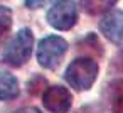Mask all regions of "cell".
<instances>
[{
    "label": "cell",
    "mask_w": 123,
    "mask_h": 113,
    "mask_svg": "<svg viewBox=\"0 0 123 113\" xmlns=\"http://www.w3.org/2000/svg\"><path fill=\"white\" fill-rule=\"evenodd\" d=\"M118 0H83V9L89 15H99L106 14L116 5Z\"/></svg>",
    "instance_id": "obj_8"
},
{
    "label": "cell",
    "mask_w": 123,
    "mask_h": 113,
    "mask_svg": "<svg viewBox=\"0 0 123 113\" xmlns=\"http://www.w3.org/2000/svg\"><path fill=\"white\" fill-rule=\"evenodd\" d=\"M12 113H42L39 108H36V106H25V108H20V110H15V111H12Z\"/></svg>",
    "instance_id": "obj_14"
},
{
    "label": "cell",
    "mask_w": 123,
    "mask_h": 113,
    "mask_svg": "<svg viewBox=\"0 0 123 113\" xmlns=\"http://www.w3.org/2000/svg\"><path fill=\"white\" fill-rule=\"evenodd\" d=\"M98 73H99L98 63L84 56V57H78L71 61V64L66 68L64 79L76 91H88L98 79Z\"/></svg>",
    "instance_id": "obj_1"
},
{
    "label": "cell",
    "mask_w": 123,
    "mask_h": 113,
    "mask_svg": "<svg viewBox=\"0 0 123 113\" xmlns=\"http://www.w3.org/2000/svg\"><path fill=\"white\" fill-rule=\"evenodd\" d=\"M68 42L61 36H47L39 41L37 46V61L44 69H56L66 52H68Z\"/></svg>",
    "instance_id": "obj_3"
},
{
    "label": "cell",
    "mask_w": 123,
    "mask_h": 113,
    "mask_svg": "<svg viewBox=\"0 0 123 113\" xmlns=\"http://www.w3.org/2000/svg\"><path fill=\"white\" fill-rule=\"evenodd\" d=\"M12 10L5 5H0V46L4 44L12 29Z\"/></svg>",
    "instance_id": "obj_10"
},
{
    "label": "cell",
    "mask_w": 123,
    "mask_h": 113,
    "mask_svg": "<svg viewBox=\"0 0 123 113\" xmlns=\"http://www.w3.org/2000/svg\"><path fill=\"white\" fill-rule=\"evenodd\" d=\"M99 31L110 42L123 46V10H108L99 20Z\"/></svg>",
    "instance_id": "obj_6"
},
{
    "label": "cell",
    "mask_w": 123,
    "mask_h": 113,
    "mask_svg": "<svg viewBox=\"0 0 123 113\" xmlns=\"http://www.w3.org/2000/svg\"><path fill=\"white\" fill-rule=\"evenodd\" d=\"M78 49L84 51L86 54H93V56H101L103 54V46H101L98 36L93 34V32H89L86 37H83L78 42Z\"/></svg>",
    "instance_id": "obj_9"
},
{
    "label": "cell",
    "mask_w": 123,
    "mask_h": 113,
    "mask_svg": "<svg viewBox=\"0 0 123 113\" xmlns=\"http://www.w3.org/2000/svg\"><path fill=\"white\" fill-rule=\"evenodd\" d=\"M51 2H54V0H24L25 7H27V9H32V10L42 9V7H46L47 4H51Z\"/></svg>",
    "instance_id": "obj_12"
},
{
    "label": "cell",
    "mask_w": 123,
    "mask_h": 113,
    "mask_svg": "<svg viewBox=\"0 0 123 113\" xmlns=\"http://www.w3.org/2000/svg\"><path fill=\"white\" fill-rule=\"evenodd\" d=\"M44 108L51 113H68L71 110L73 96L71 91L64 86H49L42 93Z\"/></svg>",
    "instance_id": "obj_5"
},
{
    "label": "cell",
    "mask_w": 123,
    "mask_h": 113,
    "mask_svg": "<svg viewBox=\"0 0 123 113\" xmlns=\"http://www.w3.org/2000/svg\"><path fill=\"white\" fill-rule=\"evenodd\" d=\"M20 93L19 81L10 73H0V101H9L17 98Z\"/></svg>",
    "instance_id": "obj_7"
},
{
    "label": "cell",
    "mask_w": 123,
    "mask_h": 113,
    "mask_svg": "<svg viewBox=\"0 0 123 113\" xmlns=\"http://www.w3.org/2000/svg\"><path fill=\"white\" fill-rule=\"evenodd\" d=\"M113 113H123V93L115 100V105H113Z\"/></svg>",
    "instance_id": "obj_13"
},
{
    "label": "cell",
    "mask_w": 123,
    "mask_h": 113,
    "mask_svg": "<svg viewBox=\"0 0 123 113\" xmlns=\"http://www.w3.org/2000/svg\"><path fill=\"white\" fill-rule=\"evenodd\" d=\"M78 22L76 0H57L47 12V24L56 31H69Z\"/></svg>",
    "instance_id": "obj_4"
},
{
    "label": "cell",
    "mask_w": 123,
    "mask_h": 113,
    "mask_svg": "<svg viewBox=\"0 0 123 113\" xmlns=\"http://www.w3.org/2000/svg\"><path fill=\"white\" fill-rule=\"evenodd\" d=\"M32 47H34V34L31 29L24 27L9 42V46L4 51L2 59L5 64H9L12 68H20L31 59Z\"/></svg>",
    "instance_id": "obj_2"
},
{
    "label": "cell",
    "mask_w": 123,
    "mask_h": 113,
    "mask_svg": "<svg viewBox=\"0 0 123 113\" xmlns=\"http://www.w3.org/2000/svg\"><path fill=\"white\" fill-rule=\"evenodd\" d=\"M29 93H32V94H37L44 86H46V79L44 78H41V76H34L31 81H29Z\"/></svg>",
    "instance_id": "obj_11"
}]
</instances>
